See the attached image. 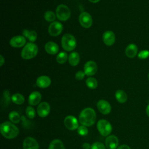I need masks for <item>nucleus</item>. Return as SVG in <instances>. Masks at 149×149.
Here are the masks:
<instances>
[{
    "instance_id": "nucleus-16",
    "label": "nucleus",
    "mask_w": 149,
    "mask_h": 149,
    "mask_svg": "<svg viewBox=\"0 0 149 149\" xmlns=\"http://www.w3.org/2000/svg\"><path fill=\"white\" fill-rule=\"evenodd\" d=\"M102 40L105 45L111 46L113 45L115 41V35L112 31H106L103 34Z\"/></svg>"
},
{
    "instance_id": "nucleus-20",
    "label": "nucleus",
    "mask_w": 149,
    "mask_h": 149,
    "mask_svg": "<svg viewBox=\"0 0 149 149\" xmlns=\"http://www.w3.org/2000/svg\"><path fill=\"white\" fill-rule=\"evenodd\" d=\"M45 50L49 54L55 55L58 52L59 47L55 42L49 41L45 44Z\"/></svg>"
},
{
    "instance_id": "nucleus-29",
    "label": "nucleus",
    "mask_w": 149,
    "mask_h": 149,
    "mask_svg": "<svg viewBox=\"0 0 149 149\" xmlns=\"http://www.w3.org/2000/svg\"><path fill=\"white\" fill-rule=\"evenodd\" d=\"M68 59V55L65 52H59L56 58V60L58 63L63 64Z\"/></svg>"
},
{
    "instance_id": "nucleus-7",
    "label": "nucleus",
    "mask_w": 149,
    "mask_h": 149,
    "mask_svg": "<svg viewBox=\"0 0 149 149\" xmlns=\"http://www.w3.org/2000/svg\"><path fill=\"white\" fill-rule=\"evenodd\" d=\"M79 20L81 26L84 28L90 27L93 23V19L91 15L86 12L81 13L79 17Z\"/></svg>"
},
{
    "instance_id": "nucleus-27",
    "label": "nucleus",
    "mask_w": 149,
    "mask_h": 149,
    "mask_svg": "<svg viewBox=\"0 0 149 149\" xmlns=\"http://www.w3.org/2000/svg\"><path fill=\"white\" fill-rule=\"evenodd\" d=\"M86 86L91 89H94L98 86L97 80L95 78L92 77H90L87 79V80H86Z\"/></svg>"
},
{
    "instance_id": "nucleus-11",
    "label": "nucleus",
    "mask_w": 149,
    "mask_h": 149,
    "mask_svg": "<svg viewBox=\"0 0 149 149\" xmlns=\"http://www.w3.org/2000/svg\"><path fill=\"white\" fill-rule=\"evenodd\" d=\"M50 105L47 102H41L37 107V113L41 118L46 117L50 112Z\"/></svg>"
},
{
    "instance_id": "nucleus-13",
    "label": "nucleus",
    "mask_w": 149,
    "mask_h": 149,
    "mask_svg": "<svg viewBox=\"0 0 149 149\" xmlns=\"http://www.w3.org/2000/svg\"><path fill=\"white\" fill-rule=\"evenodd\" d=\"M23 149H39V145L35 139L28 137L23 141Z\"/></svg>"
},
{
    "instance_id": "nucleus-38",
    "label": "nucleus",
    "mask_w": 149,
    "mask_h": 149,
    "mask_svg": "<svg viewBox=\"0 0 149 149\" xmlns=\"http://www.w3.org/2000/svg\"><path fill=\"white\" fill-rule=\"evenodd\" d=\"M5 62V60H4V58L3 57L2 55H0V66H2L3 63Z\"/></svg>"
},
{
    "instance_id": "nucleus-31",
    "label": "nucleus",
    "mask_w": 149,
    "mask_h": 149,
    "mask_svg": "<svg viewBox=\"0 0 149 149\" xmlns=\"http://www.w3.org/2000/svg\"><path fill=\"white\" fill-rule=\"evenodd\" d=\"M26 114L29 118L33 119L36 116V112L34 109L31 106L27 107L26 109Z\"/></svg>"
},
{
    "instance_id": "nucleus-14",
    "label": "nucleus",
    "mask_w": 149,
    "mask_h": 149,
    "mask_svg": "<svg viewBox=\"0 0 149 149\" xmlns=\"http://www.w3.org/2000/svg\"><path fill=\"white\" fill-rule=\"evenodd\" d=\"M118 144V139L114 135H109L105 139V146L107 149H116Z\"/></svg>"
},
{
    "instance_id": "nucleus-22",
    "label": "nucleus",
    "mask_w": 149,
    "mask_h": 149,
    "mask_svg": "<svg viewBox=\"0 0 149 149\" xmlns=\"http://www.w3.org/2000/svg\"><path fill=\"white\" fill-rule=\"evenodd\" d=\"M115 98L116 100L121 104L126 102L127 100V94L122 90H118L115 93Z\"/></svg>"
},
{
    "instance_id": "nucleus-1",
    "label": "nucleus",
    "mask_w": 149,
    "mask_h": 149,
    "mask_svg": "<svg viewBox=\"0 0 149 149\" xmlns=\"http://www.w3.org/2000/svg\"><path fill=\"white\" fill-rule=\"evenodd\" d=\"M96 114L91 108H86L83 109L79 116L80 123L85 126H92L95 121Z\"/></svg>"
},
{
    "instance_id": "nucleus-5",
    "label": "nucleus",
    "mask_w": 149,
    "mask_h": 149,
    "mask_svg": "<svg viewBox=\"0 0 149 149\" xmlns=\"http://www.w3.org/2000/svg\"><path fill=\"white\" fill-rule=\"evenodd\" d=\"M97 127L100 133L103 136H108L112 130V125L105 119H100L98 120Z\"/></svg>"
},
{
    "instance_id": "nucleus-19",
    "label": "nucleus",
    "mask_w": 149,
    "mask_h": 149,
    "mask_svg": "<svg viewBox=\"0 0 149 149\" xmlns=\"http://www.w3.org/2000/svg\"><path fill=\"white\" fill-rule=\"evenodd\" d=\"M41 100V95L38 91L32 92L29 97V104L30 105H37Z\"/></svg>"
},
{
    "instance_id": "nucleus-34",
    "label": "nucleus",
    "mask_w": 149,
    "mask_h": 149,
    "mask_svg": "<svg viewBox=\"0 0 149 149\" xmlns=\"http://www.w3.org/2000/svg\"><path fill=\"white\" fill-rule=\"evenodd\" d=\"M91 149H105V147L102 143L97 141L91 145Z\"/></svg>"
},
{
    "instance_id": "nucleus-2",
    "label": "nucleus",
    "mask_w": 149,
    "mask_h": 149,
    "mask_svg": "<svg viewBox=\"0 0 149 149\" xmlns=\"http://www.w3.org/2000/svg\"><path fill=\"white\" fill-rule=\"evenodd\" d=\"M0 131L2 135L8 139L15 138L19 133L17 127H16L12 122L8 121L4 122L1 124Z\"/></svg>"
},
{
    "instance_id": "nucleus-33",
    "label": "nucleus",
    "mask_w": 149,
    "mask_h": 149,
    "mask_svg": "<svg viewBox=\"0 0 149 149\" xmlns=\"http://www.w3.org/2000/svg\"><path fill=\"white\" fill-rule=\"evenodd\" d=\"M77 133L81 136H86L88 133V129L86 126L81 125L77 128Z\"/></svg>"
},
{
    "instance_id": "nucleus-40",
    "label": "nucleus",
    "mask_w": 149,
    "mask_h": 149,
    "mask_svg": "<svg viewBox=\"0 0 149 149\" xmlns=\"http://www.w3.org/2000/svg\"><path fill=\"white\" fill-rule=\"evenodd\" d=\"M88 1L92 3H97L100 1V0H88Z\"/></svg>"
},
{
    "instance_id": "nucleus-12",
    "label": "nucleus",
    "mask_w": 149,
    "mask_h": 149,
    "mask_svg": "<svg viewBox=\"0 0 149 149\" xmlns=\"http://www.w3.org/2000/svg\"><path fill=\"white\" fill-rule=\"evenodd\" d=\"M97 106L98 111L102 114L107 115L111 111V106L110 104L106 100H100L97 102Z\"/></svg>"
},
{
    "instance_id": "nucleus-3",
    "label": "nucleus",
    "mask_w": 149,
    "mask_h": 149,
    "mask_svg": "<svg viewBox=\"0 0 149 149\" xmlns=\"http://www.w3.org/2000/svg\"><path fill=\"white\" fill-rule=\"evenodd\" d=\"M38 53V47L33 42H28L24 47L21 52V56L24 59H30L35 57Z\"/></svg>"
},
{
    "instance_id": "nucleus-35",
    "label": "nucleus",
    "mask_w": 149,
    "mask_h": 149,
    "mask_svg": "<svg viewBox=\"0 0 149 149\" xmlns=\"http://www.w3.org/2000/svg\"><path fill=\"white\" fill-rule=\"evenodd\" d=\"M85 73L83 71H78L77 72V73L75 74V77L77 80H81L82 79H83V78L85 76Z\"/></svg>"
},
{
    "instance_id": "nucleus-18",
    "label": "nucleus",
    "mask_w": 149,
    "mask_h": 149,
    "mask_svg": "<svg viewBox=\"0 0 149 149\" xmlns=\"http://www.w3.org/2000/svg\"><path fill=\"white\" fill-rule=\"evenodd\" d=\"M138 52V47L137 46L133 43L129 44L125 49V54L129 58H134Z\"/></svg>"
},
{
    "instance_id": "nucleus-23",
    "label": "nucleus",
    "mask_w": 149,
    "mask_h": 149,
    "mask_svg": "<svg viewBox=\"0 0 149 149\" xmlns=\"http://www.w3.org/2000/svg\"><path fill=\"white\" fill-rule=\"evenodd\" d=\"M22 34L25 37L29 38V41H31V42H34L37 39V33L34 30L29 31L28 30L25 29L23 31Z\"/></svg>"
},
{
    "instance_id": "nucleus-4",
    "label": "nucleus",
    "mask_w": 149,
    "mask_h": 149,
    "mask_svg": "<svg viewBox=\"0 0 149 149\" xmlns=\"http://www.w3.org/2000/svg\"><path fill=\"white\" fill-rule=\"evenodd\" d=\"M61 43L62 48L67 51H71L73 50L76 46V41L75 38L70 34H66L63 36Z\"/></svg>"
},
{
    "instance_id": "nucleus-8",
    "label": "nucleus",
    "mask_w": 149,
    "mask_h": 149,
    "mask_svg": "<svg viewBox=\"0 0 149 149\" xmlns=\"http://www.w3.org/2000/svg\"><path fill=\"white\" fill-rule=\"evenodd\" d=\"M64 125L67 129L70 130L77 129L79 127V123L77 119L72 115H68L64 119Z\"/></svg>"
},
{
    "instance_id": "nucleus-25",
    "label": "nucleus",
    "mask_w": 149,
    "mask_h": 149,
    "mask_svg": "<svg viewBox=\"0 0 149 149\" xmlns=\"http://www.w3.org/2000/svg\"><path fill=\"white\" fill-rule=\"evenodd\" d=\"M10 103V93L8 90L3 91V95L1 100V105L2 107H6Z\"/></svg>"
},
{
    "instance_id": "nucleus-24",
    "label": "nucleus",
    "mask_w": 149,
    "mask_h": 149,
    "mask_svg": "<svg viewBox=\"0 0 149 149\" xmlns=\"http://www.w3.org/2000/svg\"><path fill=\"white\" fill-rule=\"evenodd\" d=\"M48 149H65V148L61 140L54 139L50 143Z\"/></svg>"
},
{
    "instance_id": "nucleus-41",
    "label": "nucleus",
    "mask_w": 149,
    "mask_h": 149,
    "mask_svg": "<svg viewBox=\"0 0 149 149\" xmlns=\"http://www.w3.org/2000/svg\"><path fill=\"white\" fill-rule=\"evenodd\" d=\"M148 80H149V72H148Z\"/></svg>"
},
{
    "instance_id": "nucleus-37",
    "label": "nucleus",
    "mask_w": 149,
    "mask_h": 149,
    "mask_svg": "<svg viewBox=\"0 0 149 149\" xmlns=\"http://www.w3.org/2000/svg\"><path fill=\"white\" fill-rule=\"evenodd\" d=\"M82 147L84 149H90L91 147V146H90V144L88 143H84L83 144Z\"/></svg>"
},
{
    "instance_id": "nucleus-26",
    "label": "nucleus",
    "mask_w": 149,
    "mask_h": 149,
    "mask_svg": "<svg viewBox=\"0 0 149 149\" xmlns=\"http://www.w3.org/2000/svg\"><path fill=\"white\" fill-rule=\"evenodd\" d=\"M11 100L12 102H14L15 104L17 105H20L24 102V97L22 94L20 93H16L12 96Z\"/></svg>"
},
{
    "instance_id": "nucleus-15",
    "label": "nucleus",
    "mask_w": 149,
    "mask_h": 149,
    "mask_svg": "<svg viewBox=\"0 0 149 149\" xmlns=\"http://www.w3.org/2000/svg\"><path fill=\"white\" fill-rule=\"evenodd\" d=\"M10 45L15 48H20L24 46L26 44V38L24 36H16L12 37L10 41Z\"/></svg>"
},
{
    "instance_id": "nucleus-30",
    "label": "nucleus",
    "mask_w": 149,
    "mask_h": 149,
    "mask_svg": "<svg viewBox=\"0 0 149 149\" xmlns=\"http://www.w3.org/2000/svg\"><path fill=\"white\" fill-rule=\"evenodd\" d=\"M44 18H45V20L51 22H53L55 20V19L56 18V16H55V14L52 11L48 10L45 13Z\"/></svg>"
},
{
    "instance_id": "nucleus-36",
    "label": "nucleus",
    "mask_w": 149,
    "mask_h": 149,
    "mask_svg": "<svg viewBox=\"0 0 149 149\" xmlns=\"http://www.w3.org/2000/svg\"><path fill=\"white\" fill-rule=\"evenodd\" d=\"M117 149H131V148L129 146H127L126 144H122V145L119 146L117 148Z\"/></svg>"
},
{
    "instance_id": "nucleus-9",
    "label": "nucleus",
    "mask_w": 149,
    "mask_h": 149,
    "mask_svg": "<svg viewBox=\"0 0 149 149\" xmlns=\"http://www.w3.org/2000/svg\"><path fill=\"white\" fill-rule=\"evenodd\" d=\"M63 30L62 24L58 22H53L48 28L49 34L54 37L59 36Z\"/></svg>"
},
{
    "instance_id": "nucleus-6",
    "label": "nucleus",
    "mask_w": 149,
    "mask_h": 149,
    "mask_svg": "<svg viewBox=\"0 0 149 149\" xmlns=\"http://www.w3.org/2000/svg\"><path fill=\"white\" fill-rule=\"evenodd\" d=\"M56 15L59 20L61 21H66L70 16V9L65 5H59L56 8Z\"/></svg>"
},
{
    "instance_id": "nucleus-10",
    "label": "nucleus",
    "mask_w": 149,
    "mask_h": 149,
    "mask_svg": "<svg viewBox=\"0 0 149 149\" xmlns=\"http://www.w3.org/2000/svg\"><path fill=\"white\" fill-rule=\"evenodd\" d=\"M97 71V65L96 63L92 61L87 62L84 66V72L86 75L91 76L96 73Z\"/></svg>"
},
{
    "instance_id": "nucleus-32",
    "label": "nucleus",
    "mask_w": 149,
    "mask_h": 149,
    "mask_svg": "<svg viewBox=\"0 0 149 149\" xmlns=\"http://www.w3.org/2000/svg\"><path fill=\"white\" fill-rule=\"evenodd\" d=\"M137 56L140 59H146L149 57V51L143 50L137 54Z\"/></svg>"
},
{
    "instance_id": "nucleus-17",
    "label": "nucleus",
    "mask_w": 149,
    "mask_h": 149,
    "mask_svg": "<svg viewBox=\"0 0 149 149\" xmlns=\"http://www.w3.org/2000/svg\"><path fill=\"white\" fill-rule=\"evenodd\" d=\"M51 83V80L47 76H41L38 77L36 80L37 86L42 88H45L49 87Z\"/></svg>"
},
{
    "instance_id": "nucleus-39",
    "label": "nucleus",
    "mask_w": 149,
    "mask_h": 149,
    "mask_svg": "<svg viewBox=\"0 0 149 149\" xmlns=\"http://www.w3.org/2000/svg\"><path fill=\"white\" fill-rule=\"evenodd\" d=\"M146 112L148 117L149 118V103L147 104L146 108Z\"/></svg>"
},
{
    "instance_id": "nucleus-28",
    "label": "nucleus",
    "mask_w": 149,
    "mask_h": 149,
    "mask_svg": "<svg viewBox=\"0 0 149 149\" xmlns=\"http://www.w3.org/2000/svg\"><path fill=\"white\" fill-rule=\"evenodd\" d=\"M9 119L13 123H18L20 122V117L17 112L12 111L9 114Z\"/></svg>"
},
{
    "instance_id": "nucleus-21",
    "label": "nucleus",
    "mask_w": 149,
    "mask_h": 149,
    "mask_svg": "<svg viewBox=\"0 0 149 149\" xmlns=\"http://www.w3.org/2000/svg\"><path fill=\"white\" fill-rule=\"evenodd\" d=\"M69 63L71 66H74L79 64L80 62V56L77 52H72L68 57Z\"/></svg>"
}]
</instances>
